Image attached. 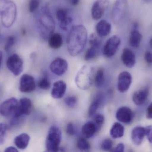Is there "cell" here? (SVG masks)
Returning <instances> with one entry per match:
<instances>
[{"instance_id": "cell-25", "label": "cell", "mask_w": 152, "mask_h": 152, "mask_svg": "<svg viewBox=\"0 0 152 152\" xmlns=\"http://www.w3.org/2000/svg\"><path fill=\"white\" fill-rule=\"evenodd\" d=\"M124 133L125 128L119 122L114 123L110 130V134L113 139L121 138L124 136Z\"/></svg>"}, {"instance_id": "cell-1", "label": "cell", "mask_w": 152, "mask_h": 152, "mask_svg": "<svg viewBox=\"0 0 152 152\" xmlns=\"http://www.w3.org/2000/svg\"><path fill=\"white\" fill-rule=\"evenodd\" d=\"M87 39V31L83 25H77L72 27L67 39V50L69 54L76 56L82 52Z\"/></svg>"}, {"instance_id": "cell-26", "label": "cell", "mask_w": 152, "mask_h": 152, "mask_svg": "<svg viewBox=\"0 0 152 152\" xmlns=\"http://www.w3.org/2000/svg\"><path fill=\"white\" fill-rule=\"evenodd\" d=\"M142 38V36L139 31L137 29H133L129 35V45L134 48H138L141 44Z\"/></svg>"}, {"instance_id": "cell-10", "label": "cell", "mask_w": 152, "mask_h": 152, "mask_svg": "<svg viewBox=\"0 0 152 152\" xmlns=\"http://www.w3.org/2000/svg\"><path fill=\"white\" fill-rule=\"evenodd\" d=\"M18 104L16 98H10L0 105V113L4 117L14 116L18 109Z\"/></svg>"}, {"instance_id": "cell-12", "label": "cell", "mask_w": 152, "mask_h": 152, "mask_svg": "<svg viewBox=\"0 0 152 152\" xmlns=\"http://www.w3.org/2000/svg\"><path fill=\"white\" fill-rule=\"evenodd\" d=\"M134 114L129 107L122 106L118 109L116 113V118L119 121L129 125L134 120Z\"/></svg>"}, {"instance_id": "cell-22", "label": "cell", "mask_w": 152, "mask_h": 152, "mask_svg": "<svg viewBox=\"0 0 152 152\" xmlns=\"http://www.w3.org/2000/svg\"><path fill=\"white\" fill-rule=\"evenodd\" d=\"M98 131L95 124L93 121H88L83 125L81 129L82 135L86 139L93 137Z\"/></svg>"}, {"instance_id": "cell-49", "label": "cell", "mask_w": 152, "mask_h": 152, "mask_svg": "<svg viewBox=\"0 0 152 152\" xmlns=\"http://www.w3.org/2000/svg\"><path fill=\"white\" fill-rule=\"evenodd\" d=\"M150 45L151 47L152 48V38L151 39L150 41Z\"/></svg>"}, {"instance_id": "cell-47", "label": "cell", "mask_w": 152, "mask_h": 152, "mask_svg": "<svg viewBox=\"0 0 152 152\" xmlns=\"http://www.w3.org/2000/svg\"><path fill=\"white\" fill-rule=\"evenodd\" d=\"M133 29H137V28H138V24L137 23H134V26H133Z\"/></svg>"}, {"instance_id": "cell-36", "label": "cell", "mask_w": 152, "mask_h": 152, "mask_svg": "<svg viewBox=\"0 0 152 152\" xmlns=\"http://www.w3.org/2000/svg\"><path fill=\"white\" fill-rule=\"evenodd\" d=\"M7 129V126L5 124H0V145L4 143Z\"/></svg>"}, {"instance_id": "cell-18", "label": "cell", "mask_w": 152, "mask_h": 152, "mask_svg": "<svg viewBox=\"0 0 152 152\" xmlns=\"http://www.w3.org/2000/svg\"><path fill=\"white\" fill-rule=\"evenodd\" d=\"M149 94V89L147 87L137 90L133 94V102L137 105H142L147 101Z\"/></svg>"}, {"instance_id": "cell-50", "label": "cell", "mask_w": 152, "mask_h": 152, "mask_svg": "<svg viewBox=\"0 0 152 152\" xmlns=\"http://www.w3.org/2000/svg\"><path fill=\"white\" fill-rule=\"evenodd\" d=\"M144 1H145V2H150L152 1V0H144Z\"/></svg>"}, {"instance_id": "cell-9", "label": "cell", "mask_w": 152, "mask_h": 152, "mask_svg": "<svg viewBox=\"0 0 152 152\" xmlns=\"http://www.w3.org/2000/svg\"><path fill=\"white\" fill-rule=\"evenodd\" d=\"M110 4V0H96L91 9V15L94 19L97 20L103 16Z\"/></svg>"}, {"instance_id": "cell-14", "label": "cell", "mask_w": 152, "mask_h": 152, "mask_svg": "<svg viewBox=\"0 0 152 152\" xmlns=\"http://www.w3.org/2000/svg\"><path fill=\"white\" fill-rule=\"evenodd\" d=\"M132 76L128 71H122L118 77V89L121 93H125L129 89L132 84Z\"/></svg>"}, {"instance_id": "cell-30", "label": "cell", "mask_w": 152, "mask_h": 152, "mask_svg": "<svg viewBox=\"0 0 152 152\" xmlns=\"http://www.w3.org/2000/svg\"><path fill=\"white\" fill-rule=\"evenodd\" d=\"M99 47L96 46H91L87 50L85 55V59L86 61L94 59L97 54Z\"/></svg>"}, {"instance_id": "cell-15", "label": "cell", "mask_w": 152, "mask_h": 152, "mask_svg": "<svg viewBox=\"0 0 152 152\" xmlns=\"http://www.w3.org/2000/svg\"><path fill=\"white\" fill-rule=\"evenodd\" d=\"M32 103L31 100L28 98H21L19 102L18 109L14 116L20 117L23 115H28L31 113Z\"/></svg>"}, {"instance_id": "cell-35", "label": "cell", "mask_w": 152, "mask_h": 152, "mask_svg": "<svg viewBox=\"0 0 152 152\" xmlns=\"http://www.w3.org/2000/svg\"><path fill=\"white\" fill-rule=\"evenodd\" d=\"M38 87L43 90H48L50 87V83L49 79L46 77L42 79L38 83Z\"/></svg>"}, {"instance_id": "cell-17", "label": "cell", "mask_w": 152, "mask_h": 152, "mask_svg": "<svg viewBox=\"0 0 152 152\" xmlns=\"http://www.w3.org/2000/svg\"><path fill=\"white\" fill-rule=\"evenodd\" d=\"M66 88V84L65 82L61 80L56 81L53 84L52 89V97L54 99H61L65 95Z\"/></svg>"}, {"instance_id": "cell-5", "label": "cell", "mask_w": 152, "mask_h": 152, "mask_svg": "<svg viewBox=\"0 0 152 152\" xmlns=\"http://www.w3.org/2000/svg\"><path fill=\"white\" fill-rule=\"evenodd\" d=\"M61 140V132L56 126H52L47 134L45 141V147L49 152L59 151V145Z\"/></svg>"}, {"instance_id": "cell-42", "label": "cell", "mask_w": 152, "mask_h": 152, "mask_svg": "<svg viewBox=\"0 0 152 152\" xmlns=\"http://www.w3.org/2000/svg\"><path fill=\"white\" fill-rule=\"evenodd\" d=\"M145 60L147 64H152V52L150 51H147L145 54Z\"/></svg>"}, {"instance_id": "cell-11", "label": "cell", "mask_w": 152, "mask_h": 152, "mask_svg": "<svg viewBox=\"0 0 152 152\" xmlns=\"http://www.w3.org/2000/svg\"><path fill=\"white\" fill-rule=\"evenodd\" d=\"M68 68L67 62L65 59L58 57L54 59L50 66L51 71L58 76H63Z\"/></svg>"}, {"instance_id": "cell-38", "label": "cell", "mask_w": 152, "mask_h": 152, "mask_svg": "<svg viewBox=\"0 0 152 152\" xmlns=\"http://www.w3.org/2000/svg\"><path fill=\"white\" fill-rule=\"evenodd\" d=\"M40 2L39 0H30L28 4V10L29 12H33L39 8Z\"/></svg>"}, {"instance_id": "cell-19", "label": "cell", "mask_w": 152, "mask_h": 152, "mask_svg": "<svg viewBox=\"0 0 152 152\" xmlns=\"http://www.w3.org/2000/svg\"><path fill=\"white\" fill-rule=\"evenodd\" d=\"M145 136V128L137 126L134 128L131 132V140L135 145H141Z\"/></svg>"}, {"instance_id": "cell-41", "label": "cell", "mask_w": 152, "mask_h": 152, "mask_svg": "<svg viewBox=\"0 0 152 152\" xmlns=\"http://www.w3.org/2000/svg\"><path fill=\"white\" fill-rule=\"evenodd\" d=\"M145 136L149 142L152 143V126H149L145 128Z\"/></svg>"}, {"instance_id": "cell-28", "label": "cell", "mask_w": 152, "mask_h": 152, "mask_svg": "<svg viewBox=\"0 0 152 152\" xmlns=\"http://www.w3.org/2000/svg\"><path fill=\"white\" fill-rule=\"evenodd\" d=\"M73 23V19L69 16L58 21L60 28L63 31L69 30Z\"/></svg>"}, {"instance_id": "cell-13", "label": "cell", "mask_w": 152, "mask_h": 152, "mask_svg": "<svg viewBox=\"0 0 152 152\" xmlns=\"http://www.w3.org/2000/svg\"><path fill=\"white\" fill-rule=\"evenodd\" d=\"M36 89L34 79L28 74H24L20 79L19 90L21 93H30Z\"/></svg>"}, {"instance_id": "cell-32", "label": "cell", "mask_w": 152, "mask_h": 152, "mask_svg": "<svg viewBox=\"0 0 152 152\" xmlns=\"http://www.w3.org/2000/svg\"><path fill=\"white\" fill-rule=\"evenodd\" d=\"M104 122V117L102 114H98L95 116L94 122L95 124L98 131L102 128Z\"/></svg>"}, {"instance_id": "cell-4", "label": "cell", "mask_w": 152, "mask_h": 152, "mask_svg": "<svg viewBox=\"0 0 152 152\" xmlns=\"http://www.w3.org/2000/svg\"><path fill=\"white\" fill-rule=\"evenodd\" d=\"M94 79L93 68L87 66H84L80 69L76 75V84L81 90H87L92 85Z\"/></svg>"}, {"instance_id": "cell-29", "label": "cell", "mask_w": 152, "mask_h": 152, "mask_svg": "<svg viewBox=\"0 0 152 152\" xmlns=\"http://www.w3.org/2000/svg\"><path fill=\"white\" fill-rule=\"evenodd\" d=\"M77 146L81 151H88L90 149V145L86 138L80 137L77 140Z\"/></svg>"}, {"instance_id": "cell-3", "label": "cell", "mask_w": 152, "mask_h": 152, "mask_svg": "<svg viewBox=\"0 0 152 152\" xmlns=\"http://www.w3.org/2000/svg\"><path fill=\"white\" fill-rule=\"evenodd\" d=\"M0 10L3 25L6 27H10L14 23L16 19V5L11 1L0 0Z\"/></svg>"}, {"instance_id": "cell-34", "label": "cell", "mask_w": 152, "mask_h": 152, "mask_svg": "<svg viewBox=\"0 0 152 152\" xmlns=\"http://www.w3.org/2000/svg\"><path fill=\"white\" fill-rule=\"evenodd\" d=\"M16 41V37L14 36H10L8 37L4 46V49L5 51L7 52L9 51L10 49L15 44Z\"/></svg>"}, {"instance_id": "cell-27", "label": "cell", "mask_w": 152, "mask_h": 152, "mask_svg": "<svg viewBox=\"0 0 152 152\" xmlns=\"http://www.w3.org/2000/svg\"><path fill=\"white\" fill-rule=\"evenodd\" d=\"M105 80L104 72L102 69L100 68L96 71L94 77V81L95 85L97 88L102 87Z\"/></svg>"}, {"instance_id": "cell-8", "label": "cell", "mask_w": 152, "mask_h": 152, "mask_svg": "<svg viewBox=\"0 0 152 152\" xmlns=\"http://www.w3.org/2000/svg\"><path fill=\"white\" fill-rule=\"evenodd\" d=\"M6 66L10 71L15 75H20L23 70V62L18 54H14L9 57L6 61Z\"/></svg>"}, {"instance_id": "cell-44", "label": "cell", "mask_w": 152, "mask_h": 152, "mask_svg": "<svg viewBox=\"0 0 152 152\" xmlns=\"http://www.w3.org/2000/svg\"><path fill=\"white\" fill-rule=\"evenodd\" d=\"M146 117L149 119H152V103L148 106L146 111Z\"/></svg>"}, {"instance_id": "cell-21", "label": "cell", "mask_w": 152, "mask_h": 152, "mask_svg": "<svg viewBox=\"0 0 152 152\" xmlns=\"http://www.w3.org/2000/svg\"><path fill=\"white\" fill-rule=\"evenodd\" d=\"M96 30L99 36H107L111 31V25L107 21L102 20L96 24Z\"/></svg>"}, {"instance_id": "cell-45", "label": "cell", "mask_w": 152, "mask_h": 152, "mask_svg": "<svg viewBox=\"0 0 152 152\" xmlns=\"http://www.w3.org/2000/svg\"><path fill=\"white\" fill-rule=\"evenodd\" d=\"M5 152H18V150L15 147L10 146V147H8L5 149Z\"/></svg>"}, {"instance_id": "cell-39", "label": "cell", "mask_w": 152, "mask_h": 152, "mask_svg": "<svg viewBox=\"0 0 152 152\" xmlns=\"http://www.w3.org/2000/svg\"><path fill=\"white\" fill-rule=\"evenodd\" d=\"M65 102L69 108H73L77 103V98L74 96H68L65 99Z\"/></svg>"}, {"instance_id": "cell-23", "label": "cell", "mask_w": 152, "mask_h": 152, "mask_svg": "<svg viewBox=\"0 0 152 152\" xmlns=\"http://www.w3.org/2000/svg\"><path fill=\"white\" fill-rule=\"evenodd\" d=\"M30 139V137L28 134L23 133L15 137L14 143L18 149L24 150L28 145Z\"/></svg>"}, {"instance_id": "cell-46", "label": "cell", "mask_w": 152, "mask_h": 152, "mask_svg": "<svg viewBox=\"0 0 152 152\" xmlns=\"http://www.w3.org/2000/svg\"><path fill=\"white\" fill-rule=\"evenodd\" d=\"M79 3V0H71V4L74 5H77Z\"/></svg>"}, {"instance_id": "cell-33", "label": "cell", "mask_w": 152, "mask_h": 152, "mask_svg": "<svg viewBox=\"0 0 152 152\" xmlns=\"http://www.w3.org/2000/svg\"><path fill=\"white\" fill-rule=\"evenodd\" d=\"M113 146V142L110 139H105L102 141L101 145L102 150L104 151H111Z\"/></svg>"}, {"instance_id": "cell-37", "label": "cell", "mask_w": 152, "mask_h": 152, "mask_svg": "<svg viewBox=\"0 0 152 152\" xmlns=\"http://www.w3.org/2000/svg\"><path fill=\"white\" fill-rule=\"evenodd\" d=\"M68 16V10L65 8L59 9L56 12V17L58 21Z\"/></svg>"}, {"instance_id": "cell-31", "label": "cell", "mask_w": 152, "mask_h": 152, "mask_svg": "<svg viewBox=\"0 0 152 152\" xmlns=\"http://www.w3.org/2000/svg\"><path fill=\"white\" fill-rule=\"evenodd\" d=\"M102 41L99 36L95 34H92L89 37V43L91 46L99 47L101 46Z\"/></svg>"}, {"instance_id": "cell-40", "label": "cell", "mask_w": 152, "mask_h": 152, "mask_svg": "<svg viewBox=\"0 0 152 152\" xmlns=\"http://www.w3.org/2000/svg\"><path fill=\"white\" fill-rule=\"evenodd\" d=\"M66 133L69 136H73L75 134V128L73 123L69 122L66 128Z\"/></svg>"}, {"instance_id": "cell-7", "label": "cell", "mask_w": 152, "mask_h": 152, "mask_svg": "<svg viewBox=\"0 0 152 152\" xmlns=\"http://www.w3.org/2000/svg\"><path fill=\"white\" fill-rule=\"evenodd\" d=\"M120 38L117 35L111 37L106 41L104 46L103 53L105 57L111 58L117 52L121 44Z\"/></svg>"}, {"instance_id": "cell-48", "label": "cell", "mask_w": 152, "mask_h": 152, "mask_svg": "<svg viewBox=\"0 0 152 152\" xmlns=\"http://www.w3.org/2000/svg\"><path fill=\"white\" fill-rule=\"evenodd\" d=\"M3 54L1 51H0V66H1V63L2 59Z\"/></svg>"}, {"instance_id": "cell-2", "label": "cell", "mask_w": 152, "mask_h": 152, "mask_svg": "<svg viewBox=\"0 0 152 152\" xmlns=\"http://www.w3.org/2000/svg\"><path fill=\"white\" fill-rule=\"evenodd\" d=\"M37 25L40 35L45 40H48L54 33L55 23L48 5L43 6L37 18Z\"/></svg>"}, {"instance_id": "cell-20", "label": "cell", "mask_w": 152, "mask_h": 152, "mask_svg": "<svg viewBox=\"0 0 152 152\" xmlns=\"http://www.w3.org/2000/svg\"><path fill=\"white\" fill-rule=\"evenodd\" d=\"M104 97L102 93L98 94L93 100L88 108V114L89 117H93L95 115L97 110L103 104Z\"/></svg>"}, {"instance_id": "cell-24", "label": "cell", "mask_w": 152, "mask_h": 152, "mask_svg": "<svg viewBox=\"0 0 152 152\" xmlns=\"http://www.w3.org/2000/svg\"><path fill=\"white\" fill-rule=\"evenodd\" d=\"M49 46L53 49L61 48L63 44V37L58 33H53L48 39Z\"/></svg>"}, {"instance_id": "cell-6", "label": "cell", "mask_w": 152, "mask_h": 152, "mask_svg": "<svg viewBox=\"0 0 152 152\" xmlns=\"http://www.w3.org/2000/svg\"><path fill=\"white\" fill-rule=\"evenodd\" d=\"M128 8V0H116L111 12L113 21L116 24L120 23L125 18Z\"/></svg>"}, {"instance_id": "cell-16", "label": "cell", "mask_w": 152, "mask_h": 152, "mask_svg": "<svg viewBox=\"0 0 152 152\" xmlns=\"http://www.w3.org/2000/svg\"><path fill=\"white\" fill-rule=\"evenodd\" d=\"M121 60L127 68H131L135 65L136 62L135 54L129 48H125L121 54Z\"/></svg>"}, {"instance_id": "cell-43", "label": "cell", "mask_w": 152, "mask_h": 152, "mask_svg": "<svg viewBox=\"0 0 152 152\" xmlns=\"http://www.w3.org/2000/svg\"><path fill=\"white\" fill-rule=\"evenodd\" d=\"M124 150H125V145L122 143H120L118 144L115 148H113L111 151L123 152L124 151Z\"/></svg>"}]
</instances>
